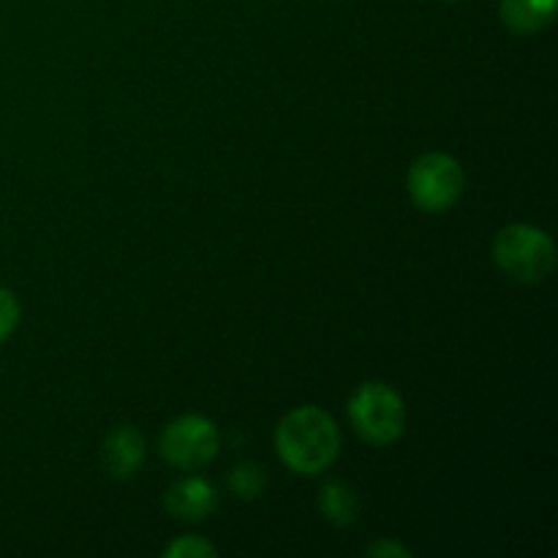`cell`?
<instances>
[{
    "instance_id": "52a82bcc",
    "label": "cell",
    "mask_w": 558,
    "mask_h": 558,
    "mask_svg": "<svg viewBox=\"0 0 558 558\" xmlns=\"http://www.w3.org/2000/svg\"><path fill=\"white\" fill-rule=\"evenodd\" d=\"M145 461V439L134 425H118L101 445V463L109 477L131 480Z\"/></svg>"
},
{
    "instance_id": "3957f363",
    "label": "cell",
    "mask_w": 558,
    "mask_h": 558,
    "mask_svg": "<svg viewBox=\"0 0 558 558\" xmlns=\"http://www.w3.org/2000/svg\"><path fill=\"white\" fill-rule=\"evenodd\" d=\"M349 420L357 436L368 445L387 447L398 441L407 428L403 398L385 381H365L349 398Z\"/></svg>"
},
{
    "instance_id": "ba28073f",
    "label": "cell",
    "mask_w": 558,
    "mask_h": 558,
    "mask_svg": "<svg viewBox=\"0 0 558 558\" xmlns=\"http://www.w3.org/2000/svg\"><path fill=\"white\" fill-rule=\"evenodd\" d=\"M558 0H501V20L518 36L545 31L556 20Z\"/></svg>"
},
{
    "instance_id": "5bb4252c",
    "label": "cell",
    "mask_w": 558,
    "mask_h": 558,
    "mask_svg": "<svg viewBox=\"0 0 558 558\" xmlns=\"http://www.w3.org/2000/svg\"><path fill=\"white\" fill-rule=\"evenodd\" d=\"M447 3H456V0H447Z\"/></svg>"
},
{
    "instance_id": "4fadbf2b",
    "label": "cell",
    "mask_w": 558,
    "mask_h": 558,
    "mask_svg": "<svg viewBox=\"0 0 558 558\" xmlns=\"http://www.w3.org/2000/svg\"><path fill=\"white\" fill-rule=\"evenodd\" d=\"M365 556H371V558H409V556H412V550H409L403 543H398V539H379V543H374L368 550H365Z\"/></svg>"
},
{
    "instance_id": "8fae6325",
    "label": "cell",
    "mask_w": 558,
    "mask_h": 558,
    "mask_svg": "<svg viewBox=\"0 0 558 558\" xmlns=\"http://www.w3.org/2000/svg\"><path fill=\"white\" fill-rule=\"evenodd\" d=\"M167 558H216L218 548L213 543H207L205 537H196V534H185L178 537L174 543H169L163 548Z\"/></svg>"
},
{
    "instance_id": "5b68a950",
    "label": "cell",
    "mask_w": 558,
    "mask_h": 558,
    "mask_svg": "<svg viewBox=\"0 0 558 558\" xmlns=\"http://www.w3.org/2000/svg\"><path fill=\"white\" fill-rule=\"evenodd\" d=\"M221 450V436L213 420L202 414H183L163 428L158 452L178 469H202Z\"/></svg>"
},
{
    "instance_id": "277c9868",
    "label": "cell",
    "mask_w": 558,
    "mask_h": 558,
    "mask_svg": "<svg viewBox=\"0 0 558 558\" xmlns=\"http://www.w3.org/2000/svg\"><path fill=\"white\" fill-rule=\"evenodd\" d=\"M409 194L425 213H445L461 199L466 174L458 158L447 153H425L409 167Z\"/></svg>"
},
{
    "instance_id": "8992f818",
    "label": "cell",
    "mask_w": 558,
    "mask_h": 558,
    "mask_svg": "<svg viewBox=\"0 0 558 558\" xmlns=\"http://www.w3.org/2000/svg\"><path fill=\"white\" fill-rule=\"evenodd\" d=\"M163 505H167L169 515L178 518V521H205L207 515L216 512L218 490L202 477H183L167 490Z\"/></svg>"
},
{
    "instance_id": "7a4b0ae2",
    "label": "cell",
    "mask_w": 558,
    "mask_h": 558,
    "mask_svg": "<svg viewBox=\"0 0 558 558\" xmlns=\"http://www.w3.org/2000/svg\"><path fill=\"white\" fill-rule=\"evenodd\" d=\"M494 262L518 283H543L556 267V243L532 223H510L494 240Z\"/></svg>"
},
{
    "instance_id": "30bf717a",
    "label": "cell",
    "mask_w": 558,
    "mask_h": 558,
    "mask_svg": "<svg viewBox=\"0 0 558 558\" xmlns=\"http://www.w3.org/2000/svg\"><path fill=\"white\" fill-rule=\"evenodd\" d=\"M227 483L238 499L254 501L265 494L267 477H265V469L256 466V463H240V466L232 469Z\"/></svg>"
},
{
    "instance_id": "9c48e42d",
    "label": "cell",
    "mask_w": 558,
    "mask_h": 558,
    "mask_svg": "<svg viewBox=\"0 0 558 558\" xmlns=\"http://www.w3.org/2000/svg\"><path fill=\"white\" fill-rule=\"evenodd\" d=\"M319 512L332 526H352L360 518V496L343 480H332L319 494Z\"/></svg>"
},
{
    "instance_id": "7c38bea8",
    "label": "cell",
    "mask_w": 558,
    "mask_h": 558,
    "mask_svg": "<svg viewBox=\"0 0 558 558\" xmlns=\"http://www.w3.org/2000/svg\"><path fill=\"white\" fill-rule=\"evenodd\" d=\"M16 325H20V300L14 298V292L0 287V343L16 330Z\"/></svg>"
},
{
    "instance_id": "6da1fadb",
    "label": "cell",
    "mask_w": 558,
    "mask_h": 558,
    "mask_svg": "<svg viewBox=\"0 0 558 558\" xmlns=\"http://www.w3.org/2000/svg\"><path fill=\"white\" fill-rule=\"evenodd\" d=\"M276 450L292 472L314 477L336 463L341 452V430L325 409H292L276 428Z\"/></svg>"
}]
</instances>
